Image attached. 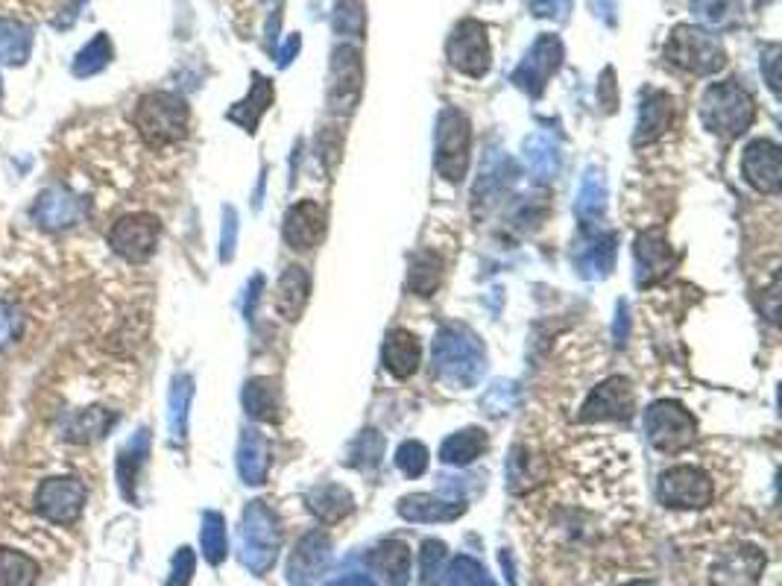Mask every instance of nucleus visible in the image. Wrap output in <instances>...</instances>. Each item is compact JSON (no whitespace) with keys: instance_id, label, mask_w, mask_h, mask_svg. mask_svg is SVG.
<instances>
[{"instance_id":"56","label":"nucleus","mask_w":782,"mask_h":586,"mask_svg":"<svg viewBox=\"0 0 782 586\" xmlns=\"http://www.w3.org/2000/svg\"><path fill=\"white\" fill-rule=\"evenodd\" d=\"M261 288H264V276H255V279L250 281V288H246V302H244L246 320H253L255 306H258V299H261Z\"/></svg>"},{"instance_id":"6","label":"nucleus","mask_w":782,"mask_h":586,"mask_svg":"<svg viewBox=\"0 0 782 586\" xmlns=\"http://www.w3.org/2000/svg\"><path fill=\"white\" fill-rule=\"evenodd\" d=\"M472 158V123L461 109H443L434 130V167L445 183L461 185Z\"/></svg>"},{"instance_id":"52","label":"nucleus","mask_w":782,"mask_h":586,"mask_svg":"<svg viewBox=\"0 0 782 586\" xmlns=\"http://www.w3.org/2000/svg\"><path fill=\"white\" fill-rule=\"evenodd\" d=\"M238 241V211L232 206L223 209V235H220V262H232Z\"/></svg>"},{"instance_id":"51","label":"nucleus","mask_w":782,"mask_h":586,"mask_svg":"<svg viewBox=\"0 0 782 586\" xmlns=\"http://www.w3.org/2000/svg\"><path fill=\"white\" fill-rule=\"evenodd\" d=\"M24 332V317L15 306L0 302V350H7L9 343H15Z\"/></svg>"},{"instance_id":"13","label":"nucleus","mask_w":782,"mask_h":586,"mask_svg":"<svg viewBox=\"0 0 782 586\" xmlns=\"http://www.w3.org/2000/svg\"><path fill=\"white\" fill-rule=\"evenodd\" d=\"M636 411L634 385L625 376H613L601 382L581 408V422H607L630 420Z\"/></svg>"},{"instance_id":"24","label":"nucleus","mask_w":782,"mask_h":586,"mask_svg":"<svg viewBox=\"0 0 782 586\" xmlns=\"http://www.w3.org/2000/svg\"><path fill=\"white\" fill-rule=\"evenodd\" d=\"M671 114H674V106H671V97L665 91H653V88L645 91L642 106H639V126H636L634 135L636 147L662 139L671 126Z\"/></svg>"},{"instance_id":"14","label":"nucleus","mask_w":782,"mask_h":586,"mask_svg":"<svg viewBox=\"0 0 782 586\" xmlns=\"http://www.w3.org/2000/svg\"><path fill=\"white\" fill-rule=\"evenodd\" d=\"M616 232H595V229H590V232H583V237H577V244L572 246L574 270H577L581 279H607L613 267H616Z\"/></svg>"},{"instance_id":"45","label":"nucleus","mask_w":782,"mask_h":586,"mask_svg":"<svg viewBox=\"0 0 782 586\" xmlns=\"http://www.w3.org/2000/svg\"><path fill=\"white\" fill-rule=\"evenodd\" d=\"M443 578L445 586H496L489 581L487 572H484V566H481L478 561L466 557V554H461V557H454V561L449 563Z\"/></svg>"},{"instance_id":"49","label":"nucleus","mask_w":782,"mask_h":586,"mask_svg":"<svg viewBox=\"0 0 782 586\" xmlns=\"http://www.w3.org/2000/svg\"><path fill=\"white\" fill-rule=\"evenodd\" d=\"M445 563V545L440 540H426L422 545V557H419V570H422V586H437V581L443 578Z\"/></svg>"},{"instance_id":"25","label":"nucleus","mask_w":782,"mask_h":586,"mask_svg":"<svg viewBox=\"0 0 782 586\" xmlns=\"http://www.w3.org/2000/svg\"><path fill=\"white\" fill-rule=\"evenodd\" d=\"M308 299H311V276H308V270H305V267H296V264L294 267H287V270L282 273V279H278L276 311L285 317L287 323H296V320L302 317Z\"/></svg>"},{"instance_id":"8","label":"nucleus","mask_w":782,"mask_h":586,"mask_svg":"<svg viewBox=\"0 0 782 586\" xmlns=\"http://www.w3.org/2000/svg\"><path fill=\"white\" fill-rule=\"evenodd\" d=\"M657 496L665 508L704 510L706 505H713L715 487L713 478L697 466H671L660 475Z\"/></svg>"},{"instance_id":"40","label":"nucleus","mask_w":782,"mask_h":586,"mask_svg":"<svg viewBox=\"0 0 782 586\" xmlns=\"http://www.w3.org/2000/svg\"><path fill=\"white\" fill-rule=\"evenodd\" d=\"M200 543H202V554H206V561H209L211 566H220V563L227 561V552H229L227 519L220 517L218 510H206V513H202Z\"/></svg>"},{"instance_id":"57","label":"nucleus","mask_w":782,"mask_h":586,"mask_svg":"<svg viewBox=\"0 0 782 586\" xmlns=\"http://www.w3.org/2000/svg\"><path fill=\"white\" fill-rule=\"evenodd\" d=\"M299 47H302V38H299V35H296V33L287 35V38H285V47H282V51H276L278 65L285 68L287 62H294V56H296V53H299Z\"/></svg>"},{"instance_id":"44","label":"nucleus","mask_w":782,"mask_h":586,"mask_svg":"<svg viewBox=\"0 0 782 586\" xmlns=\"http://www.w3.org/2000/svg\"><path fill=\"white\" fill-rule=\"evenodd\" d=\"M692 9H695L697 15L704 18L709 26L724 30V26H733L739 21L741 3L739 0H692Z\"/></svg>"},{"instance_id":"54","label":"nucleus","mask_w":782,"mask_h":586,"mask_svg":"<svg viewBox=\"0 0 782 586\" xmlns=\"http://www.w3.org/2000/svg\"><path fill=\"white\" fill-rule=\"evenodd\" d=\"M777 65H780V44H768L766 56H762V70H766L768 88L771 91H780V74H777Z\"/></svg>"},{"instance_id":"7","label":"nucleus","mask_w":782,"mask_h":586,"mask_svg":"<svg viewBox=\"0 0 782 586\" xmlns=\"http://www.w3.org/2000/svg\"><path fill=\"white\" fill-rule=\"evenodd\" d=\"M645 434L657 452L678 455L695 443L697 422L695 417L674 399H660L645 411Z\"/></svg>"},{"instance_id":"21","label":"nucleus","mask_w":782,"mask_h":586,"mask_svg":"<svg viewBox=\"0 0 782 586\" xmlns=\"http://www.w3.org/2000/svg\"><path fill=\"white\" fill-rule=\"evenodd\" d=\"M326 223H329V218H326L322 206H317L313 200H299L285 214V232H282L285 244L296 253L313 250L326 235Z\"/></svg>"},{"instance_id":"48","label":"nucleus","mask_w":782,"mask_h":586,"mask_svg":"<svg viewBox=\"0 0 782 586\" xmlns=\"http://www.w3.org/2000/svg\"><path fill=\"white\" fill-rule=\"evenodd\" d=\"M334 33L346 38L364 33V7L357 0H340L334 9Z\"/></svg>"},{"instance_id":"33","label":"nucleus","mask_w":782,"mask_h":586,"mask_svg":"<svg viewBox=\"0 0 782 586\" xmlns=\"http://www.w3.org/2000/svg\"><path fill=\"white\" fill-rule=\"evenodd\" d=\"M308 510L322 522H340L355 510V499L340 484H320L308 493Z\"/></svg>"},{"instance_id":"2","label":"nucleus","mask_w":782,"mask_h":586,"mask_svg":"<svg viewBox=\"0 0 782 586\" xmlns=\"http://www.w3.org/2000/svg\"><path fill=\"white\" fill-rule=\"evenodd\" d=\"M701 121L713 135L733 141L741 139L757 121V100L736 79H724L706 88L701 100Z\"/></svg>"},{"instance_id":"15","label":"nucleus","mask_w":782,"mask_h":586,"mask_svg":"<svg viewBox=\"0 0 782 586\" xmlns=\"http://www.w3.org/2000/svg\"><path fill=\"white\" fill-rule=\"evenodd\" d=\"M634 258L636 285H639V288H651V285L662 281L674 270V264H678V255L671 250L669 237H665L662 229H648V232L636 237Z\"/></svg>"},{"instance_id":"22","label":"nucleus","mask_w":782,"mask_h":586,"mask_svg":"<svg viewBox=\"0 0 782 586\" xmlns=\"http://www.w3.org/2000/svg\"><path fill=\"white\" fill-rule=\"evenodd\" d=\"M463 505L461 499H440V496H431V493H414V496H405L399 501V517L408 519V522H417V526H428V522H454L458 517H463Z\"/></svg>"},{"instance_id":"32","label":"nucleus","mask_w":782,"mask_h":586,"mask_svg":"<svg viewBox=\"0 0 782 586\" xmlns=\"http://www.w3.org/2000/svg\"><path fill=\"white\" fill-rule=\"evenodd\" d=\"M114 422H118V413L106 411V408H86V411H77L70 417L65 431H62V438L68 440V443H82L86 446V443L103 440L112 431Z\"/></svg>"},{"instance_id":"28","label":"nucleus","mask_w":782,"mask_h":586,"mask_svg":"<svg viewBox=\"0 0 782 586\" xmlns=\"http://www.w3.org/2000/svg\"><path fill=\"white\" fill-rule=\"evenodd\" d=\"M269 103H273V82H269L267 77H261V74H253V88H250V95H246L241 103H235L232 109H229V121H235L241 130L255 135V132H258L261 118L267 114Z\"/></svg>"},{"instance_id":"5","label":"nucleus","mask_w":782,"mask_h":586,"mask_svg":"<svg viewBox=\"0 0 782 586\" xmlns=\"http://www.w3.org/2000/svg\"><path fill=\"white\" fill-rule=\"evenodd\" d=\"M665 59L674 68L695 74V77H713L727 65V53L709 30L680 24L671 30L669 44H665Z\"/></svg>"},{"instance_id":"53","label":"nucleus","mask_w":782,"mask_h":586,"mask_svg":"<svg viewBox=\"0 0 782 586\" xmlns=\"http://www.w3.org/2000/svg\"><path fill=\"white\" fill-rule=\"evenodd\" d=\"M530 12L537 18H551V21H565L572 12V0H533Z\"/></svg>"},{"instance_id":"30","label":"nucleus","mask_w":782,"mask_h":586,"mask_svg":"<svg viewBox=\"0 0 782 586\" xmlns=\"http://www.w3.org/2000/svg\"><path fill=\"white\" fill-rule=\"evenodd\" d=\"M607 211V179L601 170L590 167L581 179V191H577V202H574V214L583 226L592 229L604 218Z\"/></svg>"},{"instance_id":"58","label":"nucleus","mask_w":782,"mask_h":586,"mask_svg":"<svg viewBox=\"0 0 782 586\" xmlns=\"http://www.w3.org/2000/svg\"><path fill=\"white\" fill-rule=\"evenodd\" d=\"M329 586H375L373 578H366V575H343V578L331 581Z\"/></svg>"},{"instance_id":"4","label":"nucleus","mask_w":782,"mask_h":586,"mask_svg":"<svg viewBox=\"0 0 782 586\" xmlns=\"http://www.w3.org/2000/svg\"><path fill=\"white\" fill-rule=\"evenodd\" d=\"M191 126V109L179 95L150 91L135 106V130L150 147H170L183 141Z\"/></svg>"},{"instance_id":"46","label":"nucleus","mask_w":782,"mask_h":586,"mask_svg":"<svg viewBox=\"0 0 782 586\" xmlns=\"http://www.w3.org/2000/svg\"><path fill=\"white\" fill-rule=\"evenodd\" d=\"M481 405H484V411L489 417H505V413H510L519 405V387H516V382H493L484 399H481Z\"/></svg>"},{"instance_id":"29","label":"nucleus","mask_w":782,"mask_h":586,"mask_svg":"<svg viewBox=\"0 0 782 586\" xmlns=\"http://www.w3.org/2000/svg\"><path fill=\"white\" fill-rule=\"evenodd\" d=\"M244 411L261 422H278L282 417V390L273 378H250L241 394Z\"/></svg>"},{"instance_id":"17","label":"nucleus","mask_w":782,"mask_h":586,"mask_svg":"<svg viewBox=\"0 0 782 586\" xmlns=\"http://www.w3.org/2000/svg\"><path fill=\"white\" fill-rule=\"evenodd\" d=\"M361 97V53L357 47H338L331 62L329 106L340 114H352Z\"/></svg>"},{"instance_id":"23","label":"nucleus","mask_w":782,"mask_h":586,"mask_svg":"<svg viewBox=\"0 0 782 586\" xmlns=\"http://www.w3.org/2000/svg\"><path fill=\"white\" fill-rule=\"evenodd\" d=\"M382 361L387 373H393L396 378H410L419 369V361H422V343L408 329H393L384 338Z\"/></svg>"},{"instance_id":"50","label":"nucleus","mask_w":782,"mask_h":586,"mask_svg":"<svg viewBox=\"0 0 782 586\" xmlns=\"http://www.w3.org/2000/svg\"><path fill=\"white\" fill-rule=\"evenodd\" d=\"M194 570H197V554L194 549L183 545L170 561V575H167V586H191Z\"/></svg>"},{"instance_id":"55","label":"nucleus","mask_w":782,"mask_h":586,"mask_svg":"<svg viewBox=\"0 0 782 586\" xmlns=\"http://www.w3.org/2000/svg\"><path fill=\"white\" fill-rule=\"evenodd\" d=\"M613 334H616L618 346H625L627 334H630V308H627V299H618L616 306V323H613Z\"/></svg>"},{"instance_id":"59","label":"nucleus","mask_w":782,"mask_h":586,"mask_svg":"<svg viewBox=\"0 0 782 586\" xmlns=\"http://www.w3.org/2000/svg\"><path fill=\"white\" fill-rule=\"evenodd\" d=\"M630 586H653V584H630Z\"/></svg>"},{"instance_id":"47","label":"nucleus","mask_w":782,"mask_h":586,"mask_svg":"<svg viewBox=\"0 0 782 586\" xmlns=\"http://www.w3.org/2000/svg\"><path fill=\"white\" fill-rule=\"evenodd\" d=\"M396 466H399L401 475L408 478H419L426 475L428 469V449L419 443V440H405L396 452Z\"/></svg>"},{"instance_id":"12","label":"nucleus","mask_w":782,"mask_h":586,"mask_svg":"<svg viewBox=\"0 0 782 586\" xmlns=\"http://www.w3.org/2000/svg\"><path fill=\"white\" fill-rule=\"evenodd\" d=\"M86 508V487L74 475H59V478H47L42 487L35 490V510L38 517L56 526H70L77 522L79 513Z\"/></svg>"},{"instance_id":"39","label":"nucleus","mask_w":782,"mask_h":586,"mask_svg":"<svg viewBox=\"0 0 782 586\" xmlns=\"http://www.w3.org/2000/svg\"><path fill=\"white\" fill-rule=\"evenodd\" d=\"M38 563L15 549H0V586H35Z\"/></svg>"},{"instance_id":"1","label":"nucleus","mask_w":782,"mask_h":586,"mask_svg":"<svg viewBox=\"0 0 782 586\" xmlns=\"http://www.w3.org/2000/svg\"><path fill=\"white\" fill-rule=\"evenodd\" d=\"M434 369L449 387H475L487 369L484 343L472 329L461 323L443 325L434 338Z\"/></svg>"},{"instance_id":"19","label":"nucleus","mask_w":782,"mask_h":586,"mask_svg":"<svg viewBox=\"0 0 782 586\" xmlns=\"http://www.w3.org/2000/svg\"><path fill=\"white\" fill-rule=\"evenodd\" d=\"M79 214H82V200L74 191H68V188H62V185H53V188L38 194L33 209H30L33 223L44 229V232H62V229L74 226Z\"/></svg>"},{"instance_id":"36","label":"nucleus","mask_w":782,"mask_h":586,"mask_svg":"<svg viewBox=\"0 0 782 586\" xmlns=\"http://www.w3.org/2000/svg\"><path fill=\"white\" fill-rule=\"evenodd\" d=\"M487 452V434L481 429H463L452 438L443 440L440 446V461L449 466H466L475 457H481Z\"/></svg>"},{"instance_id":"38","label":"nucleus","mask_w":782,"mask_h":586,"mask_svg":"<svg viewBox=\"0 0 782 586\" xmlns=\"http://www.w3.org/2000/svg\"><path fill=\"white\" fill-rule=\"evenodd\" d=\"M30 47H33L30 26L12 21V18H0V59L7 65H24Z\"/></svg>"},{"instance_id":"42","label":"nucleus","mask_w":782,"mask_h":586,"mask_svg":"<svg viewBox=\"0 0 782 586\" xmlns=\"http://www.w3.org/2000/svg\"><path fill=\"white\" fill-rule=\"evenodd\" d=\"M542 482V469H537V457H530L525 449H514L507 461V487L514 493H525Z\"/></svg>"},{"instance_id":"20","label":"nucleus","mask_w":782,"mask_h":586,"mask_svg":"<svg viewBox=\"0 0 782 586\" xmlns=\"http://www.w3.org/2000/svg\"><path fill=\"white\" fill-rule=\"evenodd\" d=\"M766 570V554L757 545H736L713 563L715 586H759Z\"/></svg>"},{"instance_id":"3","label":"nucleus","mask_w":782,"mask_h":586,"mask_svg":"<svg viewBox=\"0 0 782 586\" xmlns=\"http://www.w3.org/2000/svg\"><path fill=\"white\" fill-rule=\"evenodd\" d=\"M282 552V528L264 501H250L238 528V557L253 575H267Z\"/></svg>"},{"instance_id":"34","label":"nucleus","mask_w":782,"mask_h":586,"mask_svg":"<svg viewBox=\"0 0 782 586\" xmlns=\"http://www.w3.org/2000/svg\"><path fill=\"white\" fill-rule=\"evenodd\" d=\"M150 452V431L141 429L135 431V438L121 449L118 455V484H121V493L126 501H135V482H139L141 466H144V457Z\"/></svg>"},{"instance_id":"9","label":"nucleus","mask_w":782,"mask_h":586,"mask_svg":"<svg viewBox=\"0 0 782 586\" xmlns=\"http://www.w3.org/2000/svg\"><path fill=\"white\" fill-rule=\"evenodd\" d=\"M563 59L565 47L563 42H560V35H539L537 42L530 44V51L525 53V59L519 62V68L514 70L516 88H521V91L530 97H539L546 91L548 79L554 77L557 68L563 65Z\"/></svg>"},{"instance_id":"10","label":"nucleus","mask_w":782,"mask_h":586,"mask_svg":"<svg viewBox=\"0 0 782 586\" xmlns=\"http://www.w3.org/2000/svg\"><path fill=\"white\" fill-rule=\"evenodd\" d=\"M445 53H449V62H452L454 70H461L466 77L481 79L489 70V35L487 26L475 21V18H466L461 24L454 26L452 38L445 44Z\"/></svg>"},{"instance_id":"16","label":"nucleus","mask_w":782,"mask_h":586,"mask_svg":"<svg viewBox=\"0 0 782 586\" xmlns=\"http://www.w3.org/2000/svg\"><path fill=\"white\" fill-rule=\"evenodd\" d=\"M331 563V540L322 531L305 534L287 561V584L290 586H313L326 575Z\"/></svg>"},{"instance_id":"11","label":"nucleus","mask_w":782,"mask_h":586,"mask_svg":"<svg viewBox=\"0 0 782 586\" xmlns=\"http://www.w3.org/2000/svg\"><path fill=\"white\" fill-rule=\"evenodd\" d=\"M158 235H162L158 218L139 211V214H126L109 229V246H112L114 255H121L132 264H141L156 253Z\"/></svg>"},{"instance_id":"37","label":"nucleus","mask_w":782,"mask_h":586,"mask_svg":"<svg viewBox=\"0 0 782 586\" xmlns=\"http://www.w3.org/2000/svg\"><path fill=\"white\" fill-rule=\"evenodd\" d=\"M440 281H443V262H440V255L417 253L410 258L408 279H405L410 294H417V297H434Z\"/></svg>"},{"instance_id":"43","label":"nucleus","mask_w":782,"mask_h":586,"mask_svg":"<svg viewBox=\"0 0 782 586\" xmlns=\"http://www.w3.org/2000/svg\"><path fill=\"white\" fill-rule=\"evenodd\" d=\"M346 464L355 469H373L384 457V438L378 431H361V438L352 440V446L346 452Z\"/></svg>"},{"instance_id":"26","label":"nucleus","mask_w":782,"mask_h":586,"mask_svg":"<svg viewBox=\"0 0 782 586\" xmlns=\"http://www.w3.org/2000/svg\"><path fill=\"white\" fill-rule=\"evenodd\" d=\"M521 153H525V165H528L530 176H533L537 183H551V179L560 174V158H563V153H560V144H557L551 132H533V135H528Z\"/></svg>"},{"instance_id":"31","label":"nucleus","mask_w":782,"mask_h":586,"mask_svg":"<svg viewBox=\"0 0 782 586\" xmlns=\"http://www.w3.org/2000/svg\"><path fill=\"white\" fill-rule=\"evenodd\" d=\"M370 566L390 586L408 584L410 575V549L401 540H384L382 545H375L370 554Z\"/></svg>"},{"instance_id":"18","label":"nucleus","mask_w":782,"mask_h":586,"mask_svg":"<svg viewBox=\"0 0 782 586\" xmlns=\"http://www.w3.org/2000/svg\"><path fill=\"white\" fill-rule=\"evenodd\" d=\"M741 176L762 194H777L782 188V150L780 144L759 139L748 144L741 156Z\"/></svg>"},{"instance_id":"35","label":"nucleus","mask_w":782,"mask_h":586,"mask_svg":"<svg viewBox=\"0 0 782 586\" xmlns=\"http://www.w3.org/2000/svg\"><path fill=\"white\" fill-rule=\"evenodd\" d=\"M194 399V378L176 376L170 382V396H167V425H170V440L174 443H185L188 440V411H191Z\"/></svg>"},{"instance_id":"41","label":"nucleus","mask_w":782,"mask_h":586,"mask_svg":"<svg viewBox=\"0 0 782 586\" xmlns=\"http://www.w3.org/2000/svg\"><path fill=\"white\" fill-rule=\"evenodd\" d=\"M109 62H112V42H109V35L100 33L77 53V59H74V77H95Z\"/></svg>"},{"instance_id":"27","label":"nucleus","mask_w":782,"mask_h":586,"mask_svg":"<svg viewBox=\"0 0 782 586\" xmlns=\"http://www.w3.org/2000/svg\"><path fill=\"white\" fill-rule=\"evenodd\" d=\"M269 473V446L264 434L255 429H246L241 434V443H238V475L241 482L250 484V487H258V484L267 482Z\"/></svg>"}]
</instances>
